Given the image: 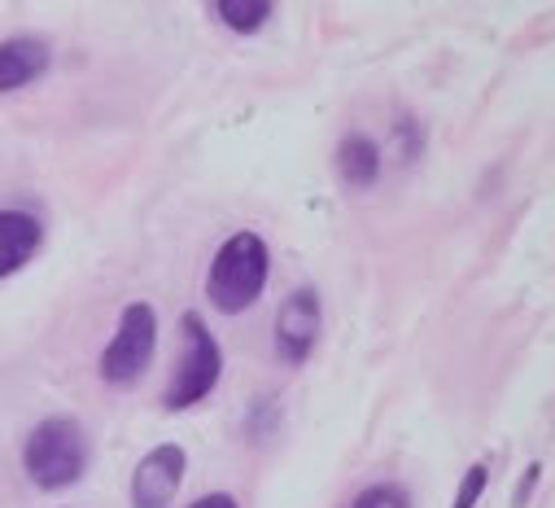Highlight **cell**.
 I'll return each mask as SVG.
<instances>
[{
    "label": "cell",
    "mask_w": 555,
    "mask_h": 508,
    "mask_svg": "<svg viewBox=\"0 0 555 508\" xmlns=\"http://www.w3.org/2000/svg\"><path fill=\"white\" fill-rule=\"evenodd\" d=\"M271 277V254L267 241L258 232H232L210 259V277H206V299L215 312L223 316H241L249 312Z\"/></svg>",
    "instance_id": "obj_1"
},
{
    "label": "cell",
    "mask_w": 555,
    "mask_h": 508,
    "mask_svg": "<svg viewBox=\"0 0 555 508\" xmlns=\"http://www.w3.org/2000/svg\"><path fill=\"white\" fill-rule=\"evenodd\" d=\"M92 465L88 430L75 417H49L40 421L23 443V473L40 491H66L75 486Z\"/></svg>",
    "instance_id": "obj_2"
},
{
    "label": "cell",
    "mask_w": 555,
    "mask_h": 508,
    "mask_svg": "<svg viewBox=\"0 0 555 508\" xmlns=\"http://www.w3.org/2000/svg\"><path fill=\"white\" fill-rule=\"evenodd\" d=\"M180 333H184V351H180V364H176L167 391H163V408L167 412L197 408L202 399L215 395L219 377H223V351H219L215 333L206 329V320L197 312L180 316Z\"/></svg>",
    "instance_id": "obj_3"
},
{
    "label": "cell",
    "mask_w": 555,
    "mask_h": 508,
    "mask_svg": "<svg viewBox=\"0 0 555 508\" xmlns=\"http://www.w3.org/2000/svg\"><path fill=\"white\" fill-rule=\"evenodd\" d=\"M154 351H158V316L150 303H127L118 325H114V338L105 342L101 351V381L105 386H135L150 364H154Z\"/></svg>",
    "instance_id": "obj_4"
},
{
    "label": "cell",
    "mask_w": 555,
    "mask_h": 508,
    "mask_svg": "<svg viewBox=\"0 0 555 508\" xmlns=\"http://www.w3.org/2000/svg\"><path fill=\"white\" fill-rule=\"evenodd\" d=\"M320 329H324V307H320V294L311 285L294 290L281 312H275V355H281L289 368L307 364L315 342H320Z\"/></svg>",
    "instance_id": "obj_5"
},
{
    "label": "cell",
    "mask_w": 555,
    "mask_h": 508,
    "mask_svg": "<svg viewBox=\"0 0 555 508\" xmlns=\"http://www.w3.org/2000/svg\"><path fill=\"white\" fill-rule=\"evenodd\" d=\"M184 469H189L184 447L180 443H158L150 456H141V465L131 469V486H127L131 508H171V499L184 482Z\"/></svg>",
    "instance_id": "obj_6"
},
{
    "label": "cell",
    "mask_w": 555,
    "mask_h": 508,
    "mask_svg": "<svg viewBox=\"0 0 555 508\" xmlns=\"http://www.w3.org/2000/svg\"><path fill=\"white\" fill-rule=\"evenodd\" d=\"M40 245H44V228L31 211H18V206L0 211V281L27 268L40 254Z\"/></svg>",
    "instance_id": "obj_7"
},
{
    "label": "cell",
    "mask_w": 555,
    "mask_h": 508,
    "mask_svg": "<svg viewBox=\"0 0 555 508\" xmlns=\"http://www.w3.org/2000/svg\"><path fill=\"white\" fill-rule=\"evenodd\" d=\"M53 66V49L40 36H14L0 40V92H18L36 84Z\"/></svg>",
    "instance_id": "obj_8"
},
{
    "label": "cell",
    "mask_w": 555,
    "mask_h": 508,
    "mask_svg": "<svg viewBox=\"0 0 555 508\" xmlns=\"http://www.w3.org/2000/svg\"><path fill=\"white\" fill-rule=\"evenodd\" d=\"M333 163H337V176L350 189H372L380 180V145L372 137H363V132H346L337 141Z\"/></svg>",
    "instance_id": "obj_9"
},
{
    "label": "cell",
    "mask_w": 555,
    "mask_h": 508,
    "mask_svg": "<svg viewBox=\"0 0 555 508\" xmlns=\"http://www.w3.org/2000/svg\"><path fill=\"white\" fill-rule=\"evenodd\" d=\"M210 14H215L228 31L254 36V31H262V27L275 18V5H271V0H215Z\"/></svg>",
    "instance_id": "obj_10"
},
{
    "label": "cell",
    "mask_w": 555,
    "mask_h": 508,
    "mask_svg": "<svg viewBox=\"0 0 555 508\" xmlns=\"http://www.w3.org/2000/svg\"><path fill=\"white\" fill-rule=\"evenodd\" d=\"M346 508H411V495L398 482H376V486H363Z\"/></svg>",
    "instance_id": "obj_11"
},
{
    "label": "cell",
    "mask_w": 555,
    "mask_h": 508,
    "mask_svg": "<svg viewBox=\"0 0 555 508\" xmlns=\"http://www.w3.org/2000/svg\"><path fill=\"white\" fill-rule=\"evenodd\" d=\"M486 486H490V465H473V469L464 473V482H460L451 508H477V499L486 495Z\"/></svg>",
    "instance_id": "obj_12"
},
{
    "label": "cell",
    "mask_w": 555,
    "mask_h": 508,
    "mask_svg": "<svg viewBox=\"0 0 555 508\" xmlns=\"http://www.w3.org/2000/svg\"><path fill=\"white\" fill-rule=\"evenodd\" d=\"M542 482V460H533L529 469H525V478L516 482V491H512V508H525L529 504V495H533V486Z\"/></svg>",
    "instance_id": "obj_13"
},
{
    "label": "cell",
    "mask_w": 555,
    "mask_h": 508,
    "mask_svg": "<svg viewBox=\"0 0 555 508\" xmlns=\"http://www.w3.org/2000/svg\"><path fill=\"white\" fill-rule=\"evenodd\" d=\"M398 137H402V154H406V158L421 154V127H415V123H402Z\"/></svg>",
    "instance_id": "obj_14"
},
{
    "label": "cell",
    "mask_w": 555,
    "mask_h": 508,
    "mask_svg": "<svg viewBox=\"0 0 555 508\" xmlns=\"http://www.w3.org/2000/svg\"><path fill=\"white\" fill-rule=\"evenodd\" d=\"M189 508H241V504H236V499H232L228 491H210V495H202V499H193Z\"/></svg>",
    "instance_id": "obj_15"
}]
</instances>
